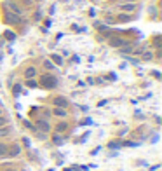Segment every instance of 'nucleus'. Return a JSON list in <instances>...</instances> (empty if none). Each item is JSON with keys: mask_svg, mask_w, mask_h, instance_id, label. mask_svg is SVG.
I'll return each instance as SVG.
<instances>
[{"mask_svg": "<svg viewBox=\"0 0 162 171\" xmlns=\"http://www.w3.org/2000/svg\"><path fill=\"white\" fill-rule=\"evenodd\" d=\"M134 9H136L134 4H124V5H120V11H126V12H131V11H134Z\"/></svg>", "mask_w": 162, "mask_h": 171, "instance_id": "9b49d317", "label": "nucleus"}, {"mask_svg": "<svg viewBox=\"0 0 162 171\" xmlns=\"http://www.w3.org/2000/svg\"><path fill=\"white\" fill-rule=\"evenodd\" d=\"M52 105L58 108H66L68 107V100L64 98V96H56L54 100H52Z\"/></svg>", "mask_w": 162, "mask_h": 171, "instance_id": "39448f33", "label": "nucleus"}, {"mask_svg": "<svg viewBox=\"0 0 162 171\" xmlns=\"http://www.w3.org/2000/svg\"><path fill=\"white\" fill-rule=\"evenodd\" d=\"M4 171H16V169H4Z\"/></svg>", "mask_w": 162, "mask_h": 171, "instance_id": "5701e85b", "label": "nucleus"}, {"mask_svg": "<svg viewBox=\"0 0 162 171\" xmlns=\"http://www.w3.org/2000/svg\"><path fill=\"white\" fill-rule=\"evenodd\" d=\"M35 131H40L44 135H47L51 131V124L45 121V119H37L35 121Z\"/></svg>", "mask_w": 162, "mask_h": 171, "instance_id": "7ed1b4c3", "label": "nucleus"}, {"mask_svg": "<svg viewBox=\"0 0 162 171\" xmlns=\"http://www.w3.org/2000/svg\"><path fill=\"white\" fill-rule=\"evenodd\" d=\"M5 150H7V145H5L4 142H0V157L5 156Z\"/></svg>", "mask_w": 162, "mask_h": 171, "instance_id": "dca6fc26", "label": "nucleus"}, {"mask_svg": "<svg viewBox=\"0 0 162 171\" xmlns=\"http://www.w3.org/2000/svg\"><path fill=\"white\" fill-rule=\"evenodd\" d=\"M52 114L56 115V117H59V119H64V117H68V112H66V108H58V107H54V108H52Z\"/></svg>", "mask_w": 162, "mask_h": 171, "instance_id": "6e6552de", "label": "nucleus"}, {"mask_svg": "<svg viewBox=\"0 0 162 171\" xmlns=\"http://www.w3.org/2000/svg\"><path fill=\"white\" fill-rule=\"evenodd\" d=\"M40 86L45 87V89H54V87L58 86V79L54 77V75H51V73H45V75H42Z\"/></svg>", "mask_w": 162, "mask_h": 171, "instance_id": "f257e3e1", "label": "nucleus"}, {"mask_svg": "<svg viewBox=\"0 0 162 171\" xmlns=\"http://www.w3.org/2000/svg\"><path fill=\"white\" fill-rule=\"evenodd\" d=\"M19 91H21V86H19V84H16V86H14V94H16V96L19 94Z\"/></svg>", "mask_w": 162, "mask_h": 171, "instance_id": "412c9836", "label": "nucleus"}, {"mask_svg": "<svg viewBox=\"0 0 162 171\" xmlns=\"http://www.w3.org/2000/svg\"><path fill=\"white\" fill-rule=\"evenodd\" d=\"M25 84L28 86V87H37V86H38V82H37L35 79H26V80H25Z\"/></svg>", "mask_w": 162, "mask_h": 171, "instance_id": "ddd939ff", "label": "nucleus"}, {"mask_svg": "<svg viewBox=\"0 0 162 171\" xmlns=\"http://www.w3.org/2000/svg\"><path fill=\"white\" fill-rule=\"evenodd\" d=\"M7 124H9V119L4 117V115H0V128H2V126H7Z\"/></svg>", "mask_w": 162, "mask_h": 171, "instance_id": "6ab92c4d", "label": "nucleus"}, {"mask_svg": "<svg viewBox=\"0 0 162 171\" xmlns=\"http://www.w3.org/2000/svg\"><path fill=\"white\" fill-rule=\"evenodd\" d=\"M0 115H2V108H0Z\"/></svg>", "mask_w": 162, "mask_h": 171, "instance_id": "b1692460", "label": "nucleus"}, {"mask_svg": "<svg viewBox=\"0 0 162 171\" xmlns=\"http://www.w3.org/2000/svg\"><path fill=\"white\" fill-rule=\"evenodd\" d=\"M11 133H12V128H11V126H2V128H0V138H5V136H9L11 135Z\"/></svg>", "mask_w": 162, "mask_h": 171, "instance_id": "1a4fd4ad", "label": "nucleus"}, {"mask_svg": "<svg viewBox=\"0 0 162 171\" xmlns=\"http://www.w3.org/2000/svg\"><path fill=\"white\" fill-rule=\"evenodd\" d=\"M23 75H25V79H35L37 77V68L35 66H28V68H25Z\"/></svg>", "mask_w": 162, "mask_h": 171, "instance_id": "0eeeda50", "label": "nucleus"}, {"mask_svg": "<svg viewBox=\"0 0 162 171\" xmlns=\"http://www.w3.org/2000/svg\"><path fill=\"white\" fill-rule=\"evenodd\" d=\"M66 129H68V124H66V122H59L56 126V133H64Z\"/></svg>", "mask_w": 162, "mask_h": 171, "instance_id": "9d476101", "label": "nucleus"}, {"mask_svg": "<svg viewBox=\"0 0 162 171\" xmlns=\"http://www.w3.org/2000/svg\"><path fill=\"white\" fill-rule=\"evenodd\" d=\"M124 40H122V39H112V40H110V45H113V47H120V45H124Z\"/></svg>", "mask_w": 162, "mask_h": 171, "instance_id": "f8f14e48", "label": "nucleus"}, {"mask_svg": "<svg viewBox=\"0 0 162 171\" xmlns=\"http://www.w3.org/2000/svg\"><path fill=\"white\" fill-rule=\"evenodd\" d=\"M5 5H7L9 12H14V14H18V16H21V14H23L21 7H19L18 4H16L14 0H7V4H5Z\"/></svg>", "mask_w": 162, "mask_h": 171, "instance_id": "20e7f679", "label": "nucleus"}, {"mask_svg": "<svg viewBox=\"0 0 162 171\" xmlns=\"http://www.w3.org/2000/svg\"><path fill=\"white\" fill-rule=\"evenodd\" d=\"M152 58H154V54H152L150 51H147V52L143 54V59H145V61H148V59H152Z\"/></svg>", "mask_w": 162, "mask_h": 171, "instance_id": "aec40b11", "label": "nucleus"}, {"mask_svg": "<svg viewBox=\"0 0 162 171\" xmlns=\"http://www.w3.org/2000/svg\"><path fill=\"white\" fill-rule=\"evenodd\" d=\"M51 59H52L56 65H63V58L58 56V54H52V56H51Z\"/></svg>", "mask_w": 162, "mask_h": 171, "instance_id": "4468645a", "label": "nucleus"}, {"mask_svg": "<svg viewBox=\"0 0 162 171\" xmlns=\"http://www.w3.org/2000/svg\"><path fill=\"white\" fill-rule=\"evenodd\" d=\"M37 2H40V0H37Z\"/></svg>", "mask_w": 162, "mask_h": 171, "instance_id": "393cba45", "label": "nucleus"}, {"mask_svg": "<svg viewBox=\"0 0 162 171\" xmlns=\"http://www.w3.org/2000/svg\"><path fill=\"white\" fill-rule=\"evenodd\" d=\"M31 2H33V0H23V4H25V5H30Z\"/></svg>", "mask_w": 162, "mask_h": 171, "instance_id": "4be33fe9", "label": "nucleus"}, {"mask_svg": "<svg viewBox=\"0 0 162 171\" xmlns=\"http://www.w3.org/2000/svg\"><path fill=\"white\" fill-rule=\"evenodd\" d=\"M18 156H21V145H19V143H11V145H7L5 157H9V159H16Z\"/></svg>", "mask_w": 162, "mask_h": 171, "instance_id": "f03ea898", "label": "nucleus"}, {"mask_svg": "<svg viewBox=\"0 0 162 171\" xmlns=\"http://www.w3.org/2000/svg\"><path fill=\"white\" fill-rule=\"evenodd\" d=\"M52 140H54V143H56V145H61V143H63V138L59 136V133H58V135H54V136H52Z\"/></svg>", "mask_w": 162, "mask_h": 171, "instance_id": "a211bd4d", "label": "nucleus"}, {"mask_svg": "<svg viewBox=\"0 0 162 171\" xmlns=\"http://www.w3.org/2000/svg\"><path fill=\"white\" fill-rule=\"evenodd\" d=\"M5 19H7L9 23H12V25H18V23H21V16L14 14V12H7V14H5Z\"/></svg>", "mask_w": 162, "mask_h": 171, "instance_id": "423d86ee", "label": "nucleus"}, {"mask_svg": "<svg viewBox=\"0 0 162 171\" xmlns=\"http://www.w3.org/2000/svg\"><path fill=\"white\" fill-rule=\"evenodd\" d=\"M44 68H45V70H54V63L49 61V59H45V61H44Z\"/></svg>", "mask_w": 162, "mask_h": 171, "instance_id": "2eb2a0df", "label": "nucleus"}, {"mask_svg": "<svg viewBox=\"0 0 162 171\" xmlns=\"http://www.w3.org/2000/svg\"><path fill=\"white\" fill-rule=\"evenodd\" d=\"M5 39H7V40H11V42H12V40H14V39H16V33H14V32H9V30H7V32H5Z\"/></svg>", "mask_w": 162, "mask_h": 171, "instance_id": "f3484780", "label": "nucleus"}]
</instances>
